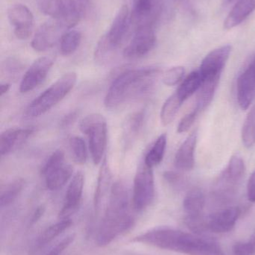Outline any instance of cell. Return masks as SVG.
<instances>
[{
  "label": "cell",
  "mask_w": 255,
  "mask_h": 255,
  "mask_svg": "<svg viewBox=\"0 0 255 255\" xmlns=\"http://www.w3.org/2000/svg\"><path fill=\"white\" fill-rule=\"evenodd\" d=\"M128 190L122 181L111 187L109 202L96 237L97 245H109L115 238L128 231L133 225V217L129 211Z\"/></svg>",
  "instance_id": "1"
},
{
  "label": "cell",
  "mask_w": 255,
  "mask_h": 255,
  "mask_svg": "<svg viewBox=\"0 0 255 255\" xmlns=\"http://www.w3.org/2000/svg\"><path fill=\"white\" fill-rule=\"evenodd\" d=\"M160 70L155 67L126 70L111 84L104 100L107 109H116L124 103L148 92L154 85Z\"/></svg>",
  "instance_id": "2"
},
{
  "label": "cell",
  "mask_w": 255,
  "mask_h": 255,
  "mask_svg": "<svg viewBox=\"0 0 255 255\" xmlns=\"http://www.w3.org/2000/svg\"><path fill=\"white\" fill-rule=\"evenodd\" d=\"M200 235L187 233L169 227H159L133 238V242L157 247L160 250L187 255L194 253Z\"/></svg>",
  "instance_id": "3"
},
{
  "label": "cell",
  "mask_w": 255,
  "mask_h": 255,
  "mask_svg": "<svg viewBox=\"0 0 255 255\" xmlns=\"http://www.w3.org/2000/svg\"><path fill=\"white\" fill-rule=\"evenodd\" d=\"M130 11L127 5L118 10L108 32L100 38L94 52L95 61L106 64L113 56L127 34L130 24Z\"/></svg>",
  "instance_id": "4"
},
{
  "label": "cell",
  "mask_w": 255,
  "mask_h": 255,
  "mask_svg": "<svg viewBox=\"0 0 255 255\" xmlns=\"http://www.w3.org/2000/svg\"><path fill=\"white\" fill-rule=\"evenodd\" d=\"M76 79L77 76L74 72L63 75L30 103L27 108V116L37 118L49 112L73 90Z\"/></svg>",
  "instance_id": "5"
},
{
  "label": "cell",
  "mask_w": 255,
  "mask_h": 255,
  "mask_svg": "<svg viewBox=\"0 0 255 255\" xmlns=\"http://www.w3.org/2000/svg\"><path fill=\"white\" fill-rule=\"evenodd\" d=\"M39 10L67 28L75 26L85 15L88 0H35Z\"/></svg>",
  "instance_id": "6"
},
{
  "label": "cell",
  "mask_w": 255,
  "mask_h": 255,
  "mask_svg": "<svg viewBox=\"0 0 255 255\" xmlns=\"http://www.w3.org/2000/svg\"><path fill=\"white\" fill-rule=\"evenodd\" d=\"M79 129L88 138L90 153L94 164L102 161L107 142V124L100 114H91L84 118Z\"/></svg>",
  "instance_id": "7"
},
{
  "label": "cell",
  "mask_w": 255,
  "mask_h": 255,
  "mask_svg": "<svg viewBox=\"0 0 255 255\" xmlns=\"http://www.w3.org/2000/svg\"><path fill=\"white\" fill-rule=\"evenodd\" d=\"M153 168L145 163L140 164L135 175L133 190V205L136 211L146 209L154 201L155 196Z\"/></svg>",
  "instance_id": "8"
},
{
  "label": "cell",
  "mask_w": 255,
  "mask_h": 255,
  "mask_svg": "<svg viewBox=\"0 0 255 255\" xmlns=\"http://www.w3.org/2000/svg\"><path fill=\"white\" fill-rule=\"evenodd\" d=\"M205 196L199 188L190 190L184 200V211L186 214V224L196 235H202L208 231L207 220L204 219Z\"/></svg>",
  "instance_id": "9"
},
{
  "label": "cell",
  "mask_w": 255,
  "mask_h": 255,
  "mask_svg": "<svg viewBox=\"0 0 255 255\" xmlns=\"http://www.w3.org/2000/svg\"><path fill=\"white\" fill-rule=\"evenodd\" d=\"M162 12L159 0H133L130 22L135 28L154 27Z\"/></svg>",
  "instance_id": "10"
},
{
  "label": "cell",
  "mask_w": 255,
  "mask_h": 255,
  "mask_svg": "<svg viewBox=\"0 0 255 255\" xmlns=\"http://www.w3.org/2000/svg\"><path fill=\"white\" fill-rule=\"evenodd\" d=\"M155 43L156 35L152 27L136 28L123 55L129 59L142 58L152 50Z\"/></svg>",
  "instance_id": "11"
},
{
  "label": "cell",
  "mask_w": 255,
  "mask_h": 255,
  "mask_svg": "<svg viewBox=\"0 0 255 255\" xmlns=\"http://www.w3.org/2000/svg\"><path fill=\"white\" fill-rule=\"evenodd\" d=\"M66 28L57 20L43 23L36 31L31 40V47L37 52H44L51 49L57 42L60 41Z\"/></svg>",
  "instance_id": "12"
},
{
  "label": "cell",
  "mask_w": 255,
  "mask_h": 255,
  "mask_svg": "<svg viewBox=\"0 0 255 255\" xmlns=\"http://www.w3.org/2000/svg\"><path fill=\"white\" fill-rule=\"evenodd\" d=\"M7 17L13 27V33L19 40H26L32 34L34 16L31 10L22 4H15L7 10Z\"/></svg>",
  "instance_id": "13"
},
{
  "label": "cell",
  "mask_w": 255,
  "mask_h": 255,
  "mask_svg": "<svg viewBox=\"0 0 255 255\" xmlns=\"http://www.w3.org/2000/svg\"><path fill=\"white\" fill-rule=\"evenodd\" d=\"M53 64V58L48 56L34 61L21 80L19 91L25 94L35 89L45 80Z\"/></svg>",
  "instance_id": "14"
},
{
  "label": "cell",
  "mask_w": 255,
  "mask_h": 255,
  "mask_svg": "<svg viewBox=\"0 0 255 255\" xmlns=\"http://www.w3.org/2000/svg\"><path fill=\"white\" fill-rule=\"evenodd\" d=\"M232 49L230 45L221 46L210 52L204 58L199 70L203 80L221 77L223 69L230 57Z\"/></svg>",
  "instance_id": "15"
},
{
  "label": "cell",
  "mask_w": 255,
  "mask_h": 255,
  "mask_svg": "<svg viewBox=\"0 0 255 255\" xmlns=\"http://www.w3.org/2000/svg\"><path fill=\"white\" fill-rule=\"evenodd\" d=\"M85 176L82 172H76L66 192L64 205L60 211V220H68L77 211L82 200Z\"/></svg>",
  "instance_id": "16"
},
{
  "label": "cell",
  "mask_w": 255,
  "mask_h": 255,
  "mask_svg": "<svg viewBox=\"0 0 255 255\" xmlns=\"http://www.w3.org/2000/svg\"><path fill=\"white\" fill-rule=\"evenodd\" d=\"M238 101L243 110H247L255 99V58L238 78Z\"/></svg>",
  "instance_id": "17"
},
{
  "label": "cell",
  "mask_w": 255,
  "mask_h": 255,
  "mask_svg": "<svg viewBox=\"0 0 255 255\" xmlns=\"http://www.w3.org/2000/svg\"><path fill=\"white\" fill-rule=\"evenodd\" d=\"M241 213L238 207H229L217 211L207 220L208 231L216 234L230 232L235 228Z\"/></svg>",
  "instance_id": "18"
},
{
  "label": "cell",
  "mask_w": 255,
  "mask_h": 255,
  "mask_svg": "<svg viewBox=\"0 0 255 255\" xmlns=\"http://www.w3.org/2000/svg\"><path fill=\"white\" fill-rule=\"evenodd\" d=\"M32 128H10L0 136V152L1 156L13 152L22 146L34 133Z\"/></svg>",
  "instance_id": "19"
},
{
  "label": "cell",
  "mask_w": 255,
  "mask_h": 255,
  "mask_svg": "<svg viewBox=\"0 0 255 255\" xmlns=\"http://www.w3.org/2000/svg\"><path fill=\"white\" fill-rule=\"evenodd\" d=\"M198 132L195 130L177 151L175 157V165L181 170L189 171L193 169L195 165V150L197 143Z\"/></svg>",
  "instance_id": "20"
},
{
  "label": "cell",
  "mask_w": 255,
  "mask_h": 255,
  "mask_svg": "<svg viewBox=\"0 0 255 255\" xmlns=\"http://www.w3.org/2000/svg\"><path fill=\"white\" fill-rule=\"evenodd\" d=\"M111 181H112V172H111L107 160L106 158H104L102 162L100 171H99L97 187H96L95 193H94V209L97 212H98L100 210L102 202L109 192Z\"/></svg>",
  "instance_id": "21"
},
{
  "label": "cell",
  "mask_w": 255,
  "mask_h": 255,
  "mask_svg": "<svg viewBox=\"0 0 255 255\" xmlns=\"http://www.w3.org/2000/svg\"><path fill=\"white\" fill-rule=\"evenodd\" d=\"M255 8V0H238L225 21V28L232 29L244 22Z\"/></svg>",
  "instance_id": "22"
},
{
  "label": "cell",
  "mask_w": 255,
  "mask_h": 255,
  "mask_svg": "<svg viewBox=\"0 0 255 255\" xmlns=\"http://www.w3.org/2000/svg\"><path fill=\"white\" fill-rule=\"evenodd\" d=\"M73 169L71 165L64 163L60 167L51 171L44 176L46 187L52 191L59 190L71 178Z\"/></svg>",
  "instance_id": "23"
},
{
  "label": "cell",
  "mask_w": 255,
  "mask_h": 255,
  "mask_svg": "<svg viewBox=\"0 0 255 255\" xmlns=\"http://www.w3.org/2000/svg\"><path fill=\"white\" fill-rule=\"evenodd\" d=\"M220 77L205 79L198 91L196 107L199 112L205 110L214 99L220 82Z\"/></svg>",
  "instance_id": "24"
},
{
  "label": "cell",
  "mask_w": 255,
  "mask_h": 255,
  "mask_svg": "<svg viewBox=\"0 0 255 255\" xmlns=\"http://www.w3.org/2000/svg\"><path fill=\"white\" fill-rule=\"evenodd\" d=\"M145 121V112L139 111L132 114L124 123V136L126 145H130L142 130Z\"/></svg>",
  "instance_id": "25"
},
{
  "label": "cell",
  "mask_w": 255,
  "mask_h": 255,
  "mask_svg": "<svg viewBox=\"0 0 255 255\" xmlns=\"http://www.w3.org/2000/svg\"><path fill=\"white\" fill-rule=\"evenodd\" d=\"M202 82H203V79L200 72H193L183 81L182 83L176 91L177 94L183 102L186 101L195 93L198 92Z\"/></svg>",
  "instance_id": "26"
},
{
  "label": "cell",
  "mask_w": 255,
  "mask_h": 255,
  "mask_svg": "<svg viewBox=\"0 0 255 255\" xmlns=\"http://www.w3.org/2000/svg\"><path fill=\"white\" fill-rule=\"evenodd\" d=\"M166 145H167V135L163 133L160 135L148 152L145 155L144 163L151 168H154L163 161L166 152Z\"/></svg>",
  "instance_id": "27"
},
{
  "label": "cell",
  "mask_w": 255,
  "mask_h": 255,
  "mask_svg": "<svg viewBox=\"0 0 255 255\" xmlns=\"http://www.w3.org/2000/svg\"><path fill=\"white\" fill-rule=\"evenodd\" d=\"M183 103L176 92L166 100L160 112V120L163 126L166 127L172 124Z\"/></svg>",
  "instance_id": "28"
},
{
  "label": "cell",
  "mask_w": 255,
  "mask_h": 255,
  "mask_svg": "<svg viewBox=\"0 0 255 255\" xmlns=\"http://www.w3.org/2000/svg\"><path fill=\"white\" fill-rule=\"evenodd\" d=\"M25 185V181L22 178H18L7 184L1 190L0 195V206L1 208L8 206L13 203L18 197Z\"/></svg>",
  "instance_id": "29"
},
{
  "label": "cell",
  "mask_w": 255,
  "mask_h": 255,
  "mask_svg": "<svg viewBox=\"0 0 255 255\" xmlns=\"http://www.w3.org/2000/svg\"><path fill=\"white\" fill-rule=\"evenodd\" d=\"M82 40V34L76 30L67 31L60 40V52L64 56H68L74 53Z\"/></svg>",
  "instance_id": "30"
},
{
  "label": "cell",
  "mask_w": 255,
  "mask_h": 255,
  "mask_svg": "<svg viewBox=\"0 0 255 255\" xmlns=\"http://www.w3.org/2000/svg\"><path fill=\"white\" fill-rule=\"evenodd\" d=\"M69 147L75 163L85 164L88 158V151L85 141L79 136H74L69 140Z\"/></svg>",
  "instance_id": "31"
},
{
  "label": "cell",
  "mask_w": 255,
  "mask_h": 255,
  "mask_svg": "<svg viewBox=\"0 0 255 255\" xmlns=\"http://www.w3.org/2000/svg\"><path fill=\"white\" fill-rule=\"evenodd\" d=\"M71 220H61L55 224L52 225L46 229L39 238L40 244H46L53 241L57 237L59 236L64 231L68 229L72 226Z\"/></svg>",
  "instance_id": "32"
},
{
  "label": "cell",
  "mask_w": 255,
  "mask_h": 255,
  "mask_svg": "<svg viewBox=\"0 0 255 255\" xmlns=\"http://www.w3.org/2000/svg\"><path fill=\"white\" fill-rule=\"evenodd\" d=\"M242 140L247 148L255 144V106L250 110L243 126Z\"/></svg>",
  "instance_id": "33"
},
{
  "label": "cell",
  "mask_w": 255,
  "mask_h": 255,
  "mask_svg": "<svg viewBox=\"0 0 255 255\" xmlns=\"http://www.w3.org/2000/svg\"><path fill=\"white\" fill-rule=\"evenodd\" d=\"M64 164V154L61 150L54 151L41 168V175L45 176L51 171Z\"/></svg>",
  "instance_id": "34"
},
{
  "label": "cell",
  "mask_w": 255,
  "mask_h": 255,
  "mask_svg": "<svg viewBox=\"0 0 255 255\" xmlns=\"http://www.w3.org/2000/svg\"><path fill=\"white\" fill-rule=\"evenodd\" d=\"M185 69L183 67H175L169 69L163 74V82L167 86H175L184 79Z\"/></svg>",
  "instance_id": "35"
},
{
  "label": "cell",
  "mask_w": 255,
  "mask_h": 255,
  "mask_svg": "<svg viewBox=\"0 0 255 255\" xmlns=\"http://www.w3.org/2000/svg\"><path fill=\"white\" fill-rule=\"evenodd\" d=\"M199 113V110L197 109H195L190 113L186 115L178 124V133H182L188 131L189 129L193 127Z\"/></svg>",
  "instance_id": "36"
},
{
  "label": "cell",
  "mask_w": 255,
  "mask_h": 255,
  "mask_svg": "<svg viewBox=\"0 0 255 255\" xmlns=\"http://www.w3.org/2000/svg\"><path fill=\"white\" fill-rule=\"evenodd\" d=\"M237 251L239 255H255V229L250 240L238 243Z\"/></svg>",
  "instance_id": "37"
},
{
  "label": "cell",
  "mask_w": 255,
  "mask_h": 255,
  "mask_svg": "<svg viewBox=\"0 0 255 255\" xmlns=\"http://www.w3.org/2000/svg\"><path fill=\"white\" fill-rule=\"evenodd\" d=\"M75 238H76V236H75L74 234L67 235L64 239L59 241V242L49 251L47 255H61L64 253V250H67V249L73 244Z\"/></svg>",
  "instance_id": "38"
},
{
  "label": "cell",
  "mask_w": 255,
  "mask_h": 255,
  "mask_svg": "<svg viewBox=\"0 0 255 255\" xmlns=\"http://www.w3.org/2000/svg\"><path fill=\"white\" fill-rule=\"evenodd\" d=\"M247 198L251 202H255V170L252 173L247 184Z\"/></svg>",
  "instance_id": "39"
},
{
  "label": "cell",
  "mask_w": 255,
  "mask_h": 255,
  "mask_svg": "<svg viewBox=\"0 0 255 255\" xmlns=\"http://www.w3.org/2000/svg\"><path fill=\"white\" fill-rule=\"evenodd\" d=\"M164 178L167 182H169L171 185H178L181 183V176L176 172H172V171H168L164 173Z\"/></svg>",
  "instance_id": "40"
},
{
  "label": "cell",
  "mask_w": 255,
  "mask_h": 255,
  "mask_svg": "<svg viewBox=\"0 0 255 255\" xmlns=\"http://www.w3.org/2000/svg\"><path fill=\"white\" fill-rule=\"evenodd\" d=\"M4 67L5 68V70H7L10 74H11V73H16L17 71L19 72L22 66H21V64L19 61L11 58V59L5 61Z\"/></svg>",
  "instance_id": "41"
},
{
  "label": "cell",
  "mask_w": 255,
  "mask_h": 255,
  "mask_svg": "<svg viewBox=\"0 0 255 255\" xmlns=\"http://www.w3.org/2000/svg\"><path fill=\"white\" fill-rule=\"evenodd\" d=\"M45 208L43 206H40L36 209V211H34V214H33L32 219V223H36L40 217L43 216V213H44Z\"/></svg>",
  "instance_id": "42"
},
{
  "label": "cell",
  "mask_w": 255,
  "mask_h": 255,
  "mask_svg": "<svg viewBox=\"0 0 255 255\" xmlns=\"http://www.w3.org/2000/svg\"><path fill=\"white\" fill-rule=\"evenodd\" d=\"M10 85L8 83H2L0 85V94H1V96L4 95L6 93H7V91L10 89Z\"/></svg>",
  "instance_id": "43"
}]
</instances>
